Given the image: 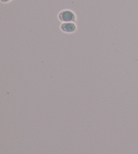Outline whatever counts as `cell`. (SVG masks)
<instances>
[{
	"label": "cell",
	"instance_id": "1",
	"mask_svg": "<svg viewBox=\"0 0 138 154\" xmlns=\"http://www.w3.org/2000/svg\"><path fill=\"white\" fill-rule=\"evenodd\" d=\"M58 18L62 23H71L76 20V16L74 12L70 10H63L58 14Z\"/></svg>",
	"mask_w": 138,
	"mask_h": 154
},
{
	"label": "cell",
	"instance_id": "2",
	"mask_svg": "<svg viewBox=\"0 0 138 154\" xmlns=\"http://www.w3.org/2000/svg\"><path fill=\"white\" fill-rule=\"evenodd\" d=\"M61 31L65 33H72L76 30V24L71 22V23H63L60 26Z\"/></svg>",
	"mask_w": 138,
	"mask_h": 154
},
{
	"label": "cell",
	"instance_id": "3",
	"mask_svg": "<svg viewBox=\"0 0 138 154\" xmlns=\"http://www.w3.org/2000/svg\"><path fill=\"white\" fill-rule=\"evenodd\" d=\"M11 1H12V0H1V2L2 3H4V4H6V3H9Z\"/></svg>",
	"mask_w": 138,
	"mask_h": 154
}]
</instances>
